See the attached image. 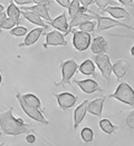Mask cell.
<instances>
[{
	"mask_svg": "<svg viewBox=\"0 0 134 146\" xmlns=\"http://www.w3.org/2000/svg\"><path fill=\"white\" fill-rule=\"evenodd\" d=\"M79 28V30L82 31H85V33H93L95 30V27H96V20L95 19H92V20H87L84 21L83 24L78 25L77 26Z\"/></svg>",
	"mask_w": 134,
	"mask_h": 146,
	"instance_id": "obj_25",
	"label": "cell"
},
{
	"mask_svg": "<svg viewBox=\"0 0 134 146\" xmlns=\"http://www.w3.org/2000/svg\"><path fill=\"white\" fill-rule=\"evenodd\" d=\"M15 3L19 5V6H24V5H30V3H34L33 0H13Z\"/></svg>",
	"mask_w": 134,
	"mask_h": 146,
	"instance_id": "obj_34",
	"label": "cell"
},
{
	"mask_svg": "<svg viewBox=\"0 0 134 146\" xmlns=\"http://www.w3.org/2000/svg\"><path fill=\"white\" fill-rule=\"evenodd\" d=\"M126 123H127L129 127L133 129L134 128V110L130 111V114L127 115V117H126Z\"/></svg>",
	"mask_w": 134,
	"mask_h": 146,
	"instance_id": "obj_31",
	"label": "cell"
},
{
	"mask_svg": "<svg viewBox=\"0 0 134 146\" xmlns=\"http://www.w3.org/2000/svg\"><path fill=\"white\" fill-rule=\"evenodd\" d=\"M106 98H114V99L120 100L123 104H127L129 106L134 107V90L130 86V84L125 82L120 83L116 90L113 94L106 96Z\"/></svg>",
	"mask_w": 134,
	"mask_h": 146,
	"instance_id": "obj_2",
	"label": "cell"
},
{
	"mask_svg": "<svg viewBox=\"0 0 134 146\" xmlns=\"http://www.w3.org/2000/svg\"><path fill=\"white\" fill-rule=\"evenodd\" d=\"M131 55H132V56H134V46H132V47H131Z\"/></svg>",
	"mask_w": 134,
	"mask_h": 146,
	"instance_id": "obj_41",
	"label": "cell"
},
{
	"mask_svg": "<svg viewBox=\"0 0 134 146\" xmlns=\"http://www.w3.org/2000/svg\"><path fill=\"white\" fill-rule=\"evenodd\" d=\"M55 1H57V3L63 8H68V6L71 3V0H55Z\"/></svg>",
	"mask_w": 134,
	"mask_h": 146,
	"instance_id": "obj_33",
	"label": "cell"
},
{
	"mask_svg": "<svg viewBox=\"0 0 134 146\" xmlns=\"http://www.w3.org/2000/svg\"><path fill=\"white\" fill-rule=\"evenodd\" d=\"M21 10H29V11H33L37 13L39 17H41L44 20L46 21H50L51 20V17L49 15L48 10V6L47 5H41V3H35V6H23L21 7Z\"/></svg>",
	"mask_w": 134,
	"mask_h": 146,
	"instance_id": "obj_16",
	"label": "cell"
},
{
	"mask_svg": "<svg viewBox=\"0 0 134 146\" xmlns=\"http://www.w3.org/2000/svg\"><path fill=\"white\" fill-rule=\"evenodd\" d=\"M3 10H5V6L0 3V12H1V11H3Z\"/></svg>",
	"mask_w": 134,
	"mask_h": 146,
	"instance_id": "obj_40",
	"label": "cell"
},
{
	"mask_svg": "<svg viewBox=\"0 0 134 146\" xmlns=\"http://www.w3.org/2000/svg\"><path fill=\"white\" fill-rule=\"evenodd\" d=\"M130 68H131L130 62L125 59H119L116 62L112 64V73H114L116 79H122L129 73Z\"/></svg>",
	"mask_w": 134,
	"mask_h": 146,
	"instance_id": "obj_14",
	"label": "cell"
},
{
	"mask_svg": "<svg viewBox=\"0 0 134 146\" xmlns=\"http://www.w3.org/2000/svg\"><path fill=\"white\" fill-rule=\"evenodd\" d=\"M45 30H46V29L43 28V27L34 28V29L30 30L28 34H26V38H25L24 42L19 44L18 47H19V48H20V47H30V46L35 45L37 41H38V39L40 38V36L45 33Z\"/></svg>",
	"mask_w": 134,
	"mask_h": 146,
	"instance_id": "obj_11",
	"label": "cell"
},
{
	"mask_svg": "<svg viewBox=\"0 0 134 146\" xmlns=\"http://www.w3.org/2000/svg\"><path fill=\"white\" fill-rule=\"evenodd\" d=\"M2 80H3V77H2V74H1V72H0V86H1V84H2Z\"/></svg>",
	"mask_w": 134,
	"mask_h": 146,
	"instance_id": "obj_39",
	"label": "cell"
},
{
	"mask_svg": "<svg viewBox=\"0 0 134 146\" xmlns=\"http://www.w3.org/2000/svg\"><path fill=\"white\" fill-rule=\"evenodd\" d=\"M105 99H106V96H103V97L95 98V99L88 102L87 103V113H89L94 116L101 117L103 114L102 111H103V106H104Z\"/></svg>",
	"mask_w": 134,
	"mask_h": 146,
	"instance_id": "obj_15",
	"label": "cell"
},
{
	"mask_svg": "<svg viewBox=\"0 0 134 146\" xmlns=\"http://www.w3.org/2000/svg\"><path fill=\"white\" fill-rule=\"evenodd\" d=\"M89 47H91L92 52L95 54V55H97V54H105V52H107V50H109L107 41H106V39H105L104 37H102V36L95 37V38L91 41Z\"/></svg>",
	"mask_w": 134,
	"mask_h": 146,
	"instance_id": "obj_17",
	"label": "cell"
},
{
	"mask_svg": "<svg viewBox=\"0 0 134 146\" xmlns=\"http://www.w3.org/2000/svg\"><path fill=\"white\" fill-rule=\"evenodd\" d=\"M87 12H89V13H92L94 16V19L96 20L97 31H104V30H107V29L114 28V27H123V28H126V29H130V30H133L134 29L132 26H129L127 24L120 23L116 19L109 18V17H104V16H99L98 13H96V12L94 11H91V10H87Z\"/></svg>",
	"mask_w": 134,
	"mask_h": 146,
	"instance_id": "obj_5",
	"label": "cell"
},
{
	"mask_svg": "<svg viewBox=\"0 0 134 146\" xmlns=\"http://www.w3.org/2000/svg\"><path fill=\"white\" fill-rule=\"evenodd\" d=\"M21 97L24 99L26 103H28L29 105H31V106H34V107H36L38 110H43L44 111V108L41 107V102H40V99L37 97L36 95H34V94H31V93H27V94H21Z\"/></svg>",
	"mask_w": 134,
	"mask_h": 146,
	"instance_id": "obj_24",
	"label": "cell"
},
{
	"mask_svg": "<svg viewBox=\"0 0 134 146\" xmlns=\"http://www.w3.org/2000/svg\"><path fill=\"white\" fill-rule=\"evenodd\" d=\"M54 96L57 99V104H58L59 108L63 110H68L69 108H72L78 99L77 96H75L72 93H68V92L54 94Z\"/></svg>",
	"mask_w": 134,
	"mask_h": 146,
	"instance_id": "obj_9",
	"label": "cell"
},
{
	"mask_svg": "<svg viewBox=\"0 0 134 146\" xmlns=\"http://www.w3.org/2000/svg\"><path fill=\"white\" fill-rule=\"evenodd\" d=\"M98 126L101 127V129L107 135L114 134L117 131V126L113 125V123L111 122L109 118H103L98 122Z\"/></svg>",
	"mask_w": 134,
	"mask_h": 146,
	"instance_id": "obj_22",
	"label": "cell"
},
{
	"mask_svg": "<svg viewBox=\"0 0 134 146\" xmlns=\"http://www.w3.org/2000/svg\"><path fill=\"white\" fill-rule=\"evenodd\" d=\"M21 16H24L25 19L28 20V21L31 23V24L36 25L38 27H43V28H45L46 30L49 29V26L47 24H45L44 19H43L41 17H39L35 12L29 11V10H21Z\"/></svg>",
	"mask_w": 134,
	"mask_h": 146,
	"instance_id": "obj_19",
	"label": "cell"
},
{
	"mask_svg": "<svg viewBox=\"0 0 134 146\" xmlns=\"http://www.w3.org/2000/svg\"><path fill=\"white\" fill-rule=\"evenodd\" d=\"M74 84L78 86L85 94H94L96 92L103 93V88L99 86L95 79H84V80H74Z\"/></svg>",
	"mask_w": 134,
	"mask_h": 146,
	"instance_id": "obj_10",
	"label": "cell"
},
{
	"mask_svg": "<svg viewBox=\"0 0 134 146\" xmlns=\"http://www.w3.org/2000/svg\"><path fill=\"white\" fill-rule=\"evenodd\" d=\"M101 12L102 13H109L114 19H126V20L130 19L129 11L123 7H119V5L117 6H107L106 8L102 9Z\"/></svg>",
	"mask_w": 134,
	"mask_h": 146,
	"instance_id": "obj_13",
	"label": "cell"
},
{
	"mask_svg": "<svg viewBox=\"0 0 134 146\" xmlns=\"http://www.w3.org/2000/svg\"><path fill=\"white\" fill-rule=\"evenodd\" d=\"M87 103H88V100L86 99L76 110H74V129H76L81 125V123L83 122V119L85 118L86 113H87Z\"/></svg>",
	"mask_w": 134,
	"mask_h": 146,
	"instance_id": "obj_18",
	"label": "cell"
},
{
	"mask_svg": "<svg viewBox=\"0 0 134 146\" xmlns=\"http://www.w3.org/2000/svg\"><path fill=\"white\" fill-rule=\"evenodd\" d=\"M94 64L99 69L103 78L107 83H110V77L111 74H112V62H111L110 56L106 52L105 54H97V55H95Z\"/></svg>",
	"mask_w": 134,
	"mask_h": 146,
	"instance_id": "obj_6",
	"label": "cell"
},
{
	"mask_svg": "<svg viewBox=\"0 0 134 146\" xmlns=\"http://www.w3.org/2000/svg\"><path fill=\"white\" fill-rule=\"evenodd\" d=\"M71 33H73V46L77 51H85L89 48L92 37L89 33H85L82 30H74L72 29Z\"/></svg>",
	"mask_w": 134,
	"mask_h": 146,
	"instance_id": "obj_7",
	"label": "cell"
},
{
	"mask_svg": "<svg viewBox=\"0 0 134 146\" xmlns=\"http://www.w3.org/2000/svg\"><path fill=\"white\" fill-rule=\"evenodd\" d=\"M35 127L26 124L23 118L13 116V107H9L3 113H0V136H19L35 132Z\"/></svg>",
	"mask_w": 134,
	"mask_h": 146,
	"instance_id": "obj_1",
	"label": "cell"
},
{
	"mask_svg": "<svg viewBox=\"0 0 134 146\" xmlns=\"http://www.w3.org/2000/svg\"><path fill=\"white\" fill-rule=\"evenodd\" d=\"M61 82L54 83V85L59 87V86L71 85L72 84V78L78 70V65L74 59L63 61L61 64Z\"/></svg>",
	"mask_w": 134,
	"mask_h": 146,
	"instance_id": "obj_3",
	"label": "cell"
},
{
	"mask_svg": "<svg viewBox=\"0 0 134 146\" xmlns=\"http://www.w3.org/2000/svg\"><path fill=\"white\" fill-rule=\"evenodd\" d=\"M28 33L27 28L26 27H23V26H15L13 28L10 29V35L15 37H23L26 36V34Z\"/></svg>",
	"mask_w": 134,
	"mask_h": 146,
	"instance_id": "obj_29",
	"label": "cell"
},
{
	"mask_svg": "<svg viewBox=\"0 0 134 146\" xmlns=\"http://www.w3.org/2000/svg\"><path fill=\"white\" fill-rule=\"evenodd\" d=\"M36 136L33 134V133H28V134H26V142L27 143H29V144H34L35 142H36Z\"/></svg>",
	"mask_w": 134,
	"mask_h": 146,
	"instance_id": "obj_32",
	"label": "cell"
},
{
	"mask_svg": "<svg viewBox=\"0 0 134 146\" xmlns=\"http://www.w3.org/2000/svg\"><path fill=\"white\" fill-rule=\"evenodd\" d=\"M94 1L99 10L106 8L107 6H117V2L114 0H94Z\"/></svg>",
	"mask_w": 134,
	"mask_h": 146,
	"instance_id": "obj_30",
	"label": "cell"
},
{
	"mask_svg": "<svg viewBox=\"0 0 134 146\" xmlns=\"http://www.w3.org/2000/svg\"><path fill=\"white\" fill-rule=\"evenodd\" d=\"M78 70H79V73L85 75V76H93L94 78L97 77L96 66L92 59H85L78 66Z\"/></svg>",
	"mask_w": 134,
	"mask_h": 146,
	"instance_id": "obj_20",
	"label": "cell"
},
{
	"mask_svg": "<svg viewBox=\"0 0 134 146\" xmlns=\"http://www.w3.org/2000/svg\"><path fill=\"white\" fill-rule=\"evenodd\" d=\"M6 18H7V13H6L5 11L0 12V23H2V21L6 19Z\"/></svg>",
	"mask_w": 134,
	"mask_h": 146,
	"instance_id": "obj_38",
	"label": "cell"
},
{
	"mask_svg": "<svg viewBox=\"0 0 134 146\" xmlns=\"http://www.w3.org/2000/svg\"><path fill=\"white\" fill-rule=\"evenodd\" d=\"M16 98H17V100L19 102L21 110H24V113L28 117H30V118L34 119L35 122L40 123V124H43V125H45V126L49 125V122L45 118V116H44V114H43V110H38L36 107L29 105L28 103H26L24 99H23V97H21V94H20V93H17V94H16Z\"/></svg>",
	"mask_w": 134,
	"mask_h": 146,
	"instance_id": "obj_4",
	"label": "cell"
},
{
	"mask_svg": "<svg viewBox=\"0 0 134 146\" xmlns=\"http://www.w3.org/2000/svg\"><path fill=\"white\" fill-rule=\"evenodd\" d=\"M49 27H53L56 30H59L61 33H64V35H68V20H67V15L65 12L61 13L58 17H56L55 19H51L48 21Z\"/></svg>",
	"mask_w": 134,
	"mask_h": 146,
	"instance_id": "obj_12",
	"label": "cell"
},
{
	"mask_svg": "<svg viewBox=\"0 0 134 146\" xmlns=\"http://www.w3.org/2000/svg\"><path fill=\"white\" fill-rule=\"evenodd\" d=\"M94 19V16L89 12H78L75 17H73L71 19V23H68V33H71V30L77 27L78 25L83 24L84 21H87V20H92Z\"/></svg>",
	"mask_w": 134,
	"mask_h": 146,
	"instance_id": "obj_21",
	"label": "cell"
},
{
	"mask_svg": "<svg viewBox=\"0 0 134 146\" xmlns=\"http://www.w3.org/2000/svg\"><path fill=\"white\" fill-rule=\"evenodd\" d=\"M67 9H68L69 18L72 19V18L75 17L78 12H81V2H79L78 0H72Z\"/></svg>",
	"mask_w": 134,
	"mask_h": 146,
	"instance_id": "obj_26",
	"label": "cell"
},
{
	"mask_svg": "<svg viewBox=\"0 0 134 146\" xmlns=\"http://www.w3.org/2000/svg\"><path fill=\"white\" fill-rule=\"evenodd\" d=\"M0 145H3V144H2V143H0Z\"/></svg>",
	"mask_w": 134,
	"mask_h": 146,
	"instance_id": "obj_42",
	"label": "cell"
},
{
	"mask_svg": "<svg viewBox=\"0 0 134 146\" xmlns=\"http://www.w3.org/2000/svg\"><path fill=\"white\" fill-rule=\"evenodd\" d=\"M81 2L82 6H84L85 8H88V6H91V3L94 1V0H78Z\"/></svg>",
	"mask_w": 134,
	"mask_h": 146,
	"instance_id": "obj_35",
	"label": "cell"
},
{
	"mask_svg": "<svg viewBox=\"0 0 134 146\" xmlns=\"http://www.w3.org/2000/svg\"><path fill=\"white\" fill-rule=\"evenodd\" d=\"M7 17L12 18L13 20H16L18 24H20V17H21V10L16 6L15 2H10L8 8H7Z\"/></svg>",
	"mask_w": 134,
	"mask_h": 146,
	"instance_id": "obj_23",
	"label": "cell"
},
{
	"mask_svg": "<svg viewBox=\"0 0 134 146\" xmlns=\"http://www.w3.org/2000/svg\"><path fill=\"white\" fill-rule=\"evenodd\" d=\"M46 35L44 48H48L49 46H67V41L65 39V35H63L59 30H53L49 33H44Z\"/></svg>",
	"mask_w": 134,
	"mask_h": 146,
	"instance_id": "obj_8",
	"label": "cell"
},
{
	"mask_svg": "<svg viewBox=\"0 0 134 146\" xmlns=\"http://www.w3.org/2000/svg\"><path fill=\"white\" fill-rule=\"evenodd\" d=\"M34 3H41V5H47L49 6L51 3V0H33Z\"/></svg>",
	"mask_w": 134,
	"mask_h": 146,
	"instance_id": "obj_36",
	"label": "cell"
},
{
	"mask_svg": "<svg viewBox=\"0 0 134 146\" xmlns=\"http://www.w3.org/2000/svg\"><path fill=\"white\" fill-rule=\"evenodd\" d=\"M17 24L18 23L16 20H13L12 18L7 17L2 23H0V30H10L15 26H17Z\"/></svg>",
	"mask_w": 134,
	"mask_h": 146,
	"instance_id": "obj_28",
	"label": "cell"
},
{
	"mask_svg": "<svg viewBox=\"0 0 134 146\" xmlns=\"http://www.w3.org/2000/svg\"><path fill=\"white\" fill-rule=\"evenodd\" d=\"M81 137L85 143H91L94 139V132L91 127H84L81 131Z\"/></svg>",
	"mask_w": 134,
	"mask_h": 146,
	"instance_id": "obj_27",
	"label": "cell"
},
{
	"mask_svg": "<svg viewBox=\"0 0 134 146\" xmlns=\"http://www.w3.org/2000/svg\"><path fill=\"white\" fill-rule=\"evenodd\" d=\"M122 6H131L133 3V0H117Z\"/></svg>",
	"mask_w": 134,
	"mask_h": 146,
	"instance_id": "obj_37",
	"label": "cell"
}]
</instances>
